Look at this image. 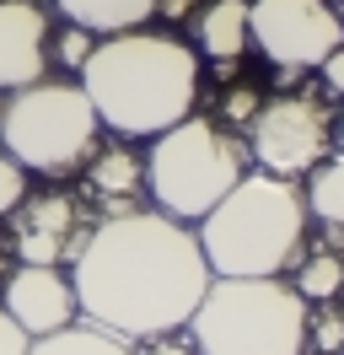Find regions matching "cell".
Instances as JSON below:
<instances>
[{
	"label": "cell",
	"instance_id": "obj_6",
	"mask_svg": "<svg viewBox=\"0 0 344 355\" xmlns=\"http://www.w3.org/2000/svg\"><path fill=\"white\" fill-rule=\"evenodd\" d=\"M97 108L81 87L64 81H33L0 108V140L22 167L38 173H70L92 140H97Z\"/></svg>",
	"mask_w": 344,
	"mask_h": 355
},
{
	"label": "cell",
	"instance_id": "obj_19",
	"mask_svg": "<svg viewBox=\"0 0 344 355\" xmlns=\"http://www.w3.org/2000/svg\"><path fill=\"white\" fill-rule=\"evenodd\" d=\"M22 194H27V173H22V162L11 151H0V216L17 210Z\"/></svg>",
	"mask_w": 344,
	"mask_h": 355
},
{
	"label": "cell",
	"instance_id": "obj_16",
	"mask_svg": "<svg viewBox=\"0 0 344 355\" xmlns=\"http://www.w3.org/2000/svg\"><path fill=\"white\" fill-rule=\"evenodd\" d=\"M344 291V259L339 253H307V264L296 269V296L301 302H334Z\"/></svg>",
	"mask_w": 344,
	"mask_h": 355
},
{
	"label": "cell",
	"instance_id": "obj_25",
	"mask_svg": "<svg viewBox=\"0 0 344 355\" xmlns=\"http://www.w3.org/2000/svg\"><path fill=\"white\" fill-rule=\"evenodd\" d=\"M156 11H162L167 22H183V17L194 11V0H156Z\"/></svg>",
	"mask_w": 344,
	"mask_h": 355
},
{
	"label": "cell",
	"instance_id": "obj_1",
	"mask_svg": "<svg viewBox=\"0 0 344 355\" xmlns=\"http://www.w3.org/2000/svg\"><path fill=\"white\" fill-rule=\"evenodd\" d=\"M210 264L199 237L162 210L108 216L76 253V307L86 323L119 339H162L189 329L194 307L210 291Z\"/></svg>",
	"mask_w": 344,
	"mask_h": 355
},
{
	"label": "cell",
	"instance_id": "obj_24",
	"mask_svg": "<svg viewBox=\"0 0 344 355\" xmlns=\"http://www.w3.org/2000/svg\"><path fill=\"white\" fill-rule=\"evenodd\" d=\"M146 355H199L194 345H183V339H172V334H162V339H150Z\"/></svg>",
	"mask_w": 344,
	"mask_h": 355
},
{
	"label": "cell",
	"instance_id": "obj_11",
	"mask_svg": "<svg viewBox=\"0 0 344 355\" xmlns=\"http://www.w3.org/2000/svg\"><path fill=\"white\" fill-rule=\"evenodd\" d=\"M43 44L49 22L33 0H0V87H33L43 81Z\"/></svg>",
	"mask_w": 344,
	"mask_h": 355
},
{
	"label": "cell",
	"instance_id": "obj_21",
	"mask_svg": "<svg viewBox=\"0 0 344 355\" xmlns=\"http://www.w3.org/2000/svg\"><path fill=\"white\" fill-rule=\"evenodd\" d=\"M253 113H258V92L253 87H232V92H226V119H232V124L248 130V119H253Z\"/></svg>",
	"mask_w": 344,
	"mask_h": 355
},
{
	"label": "cell",
	"instance_id": "obj_5",
	"mask_svg": "<svg viewBox=\"0 0 344 355\" xmlns=\"http://www.w3.org/2000/svg\"><path fill=\"white\" fill-rule=\"evenodd\" d=\"M242 178H248L242 146L221 124L194 119V113L156 135V146L146 156V183L162 205V216H172V221H205Z\"/></svg>",
	"mask_w": 344,
	"mask_h": 355
},
{
	"label": "cell",
	"instance_id": "obj_2",
	"mask_svg": "<svg viewBox=\"0 0 344 355\" xmlns=\"http://www.w3.org/2000/svg\"><path fill=\"white\" fill-rule=\"evenodd\" d=\"M81 92L119 135H162L199 97V54L167 33H113L81 65Z\"/></svg>",
	"mask_w": 344,
	"mask_h": 355
},
{
	"label": "cell",
	"instance_id": "obj_20",
	"mask_svg": "<svg viewBox=\"0 0 344 355\" xmlns=\"http://www.w3.org/2000/svg\"><path fill=\"white\" fill-rule=\"evenodd\" d=\"M92 49H97V44H92V33H81V27H64V33H60V60H64V65L81 70Z\"/></svg>",
	"mask_w": 344,
	"mask_h": 355
},
{
	"label": "cell",
	"instance_id": "obj_23",
	"mask_svg": "<svg viewBox=\"0 0 344 355\" xmlns=\"http://www.w3.org/2000/svg\"><path fill=\"white\" fill-rule=\"evenodd\" d=\"M318 70H322V81H328V92H334V97H344V49H334Z\"/></svg>",
	"mask_w": 344,
	"mask_h": 355
},
{
	"label": "cell",
	"instance_id": "obj_29",
	"mask_svg": "<svg viewBox=\"0 0 344 355\" xmlns=\"http://www.w3.org/2000/svg\"><path fill=\"white\" fill-rule=\"evenodd\" d=\"M0 269H6V264H0Z\"/></svg>",
	"mask_w": 344,
	"mask_h": 355
},
{
	"label": "cell",
	"instance_id": "obj_27",
	"mask_svg": "<svg viewBox=\"0 0 344 355\" xmlns=\"http://www.w3.org/2000/svg\"><path fill=\"white\" fill-rule=\"evenodd\" d=\"M334 11H339V22H344V0H339V6H334Z\"/></svg>",
	"mask_w": 344,
	"mask_h": 355
},
{
	"label": "cell",
	"instance_id": "obj_28",
	"mask_svg": "<svg viewBox=\"0 0 344 355\" xmlns=\"http://www.w3.org/2000/svg\"><path fill=\"white\" fill-rule=\"evenodd\" d=\"M0 108H6V103H0Z\"/></svg>",
	"mask_w": 344,
	"mask_h": 355
},
{
	"label": "cell",
	"instance_id": "obj_22",
	"mask_svg": "<svg viewBox=\"0 0 344 355\" xmlns=\"http://www.w3.org/2000/svg\"><path fill=\"white\" fill-rule=\"evenodd\" d=\"M27 345H33V339L11 323V312L0 307V355H27Z\"/></svg>",
	"mask_w": 344,
	"mask_h": 355
},
{
	"label": "cell",
	"instance_id": "obj_26",
	"mask_svg": "<svg viewBox=\"0 0 344 355\" xmlns=\"http://www.w3.org/2000/svg\"><path fill=\"white\" fill-rule=\"evenodd\" d=\"M334 140H339V156H344V113H339V124H334Z\"/></svg>",
	"mask_w": 344,
	"mask_h": 355
},
{
	"label": "cell",
	"instance_id": "obj_7",
	"mask_svg": "<svg viewBox=\"0 0 344 355\" xmlns=\"http://www.w3.org/2000/svg\"><path fill=\"white\" fill-rule=\"evenodd\" d=\"M248 146H253V162L269 178H301L328 156L334 119L318 97L285 92L275 103H258V113L248 119Z\"/></svg>",
	"mask_w": 344,
	"mask_h": 355
},
{
	"label": "cell",
	"instance_id": "obj_4",
	"mask_svg": "<svg viewBox=\"0 0 344 355\" xmlns=\"http://www.w3.org/2000/svg\"><path fill=\"white\" fill-rule=\"evenodd\" d=\"M307 302L285 280H221L194 307V350L199 355H301L307 350Z\"/></svg>",
	"mask_w": 344,
	"mask_h": 355
},
{
	"label": "cell",
	"instance_id": "obj_18",
	"mask_svg": "<svg viewBox=\"0 0 344 355\" xmlns=\"http://www.w3.org/2000/svg\"><path fill=\"white\" fill-rule=\"evenodd\" d=\"M307 345H312L318 355H339V345H344V318H339V307H322L318 323H312V312H307Z\"/></svg>",
	"mask_w": 344,
	"mask_h": 355
},
{
	"label": "cell",
	"instance_id": "obj_13",
	"mask_svg": "<svg viewBox=\"0 0 344 355\" xmlns=\"http://www.w3.org/2000/svg\"><path fill=\"white\" fill-rule=\"evenodd\" d=\"M199 49L210 60H237L248 49V0H210L199 17Z\"/></svg>",
	"mask_w": 344,
	"mask_h": 355
},
{
	"label": "cell",
	"instance_id": "obj_15",
	"mask_svg": "<svg viewBox=\"0 0 344 355\" xmlns=\"http://www.w3.org/2000/svg\"><path fill=\"white\" fill-rule=\"evenodd\" d=\"M307 216H318L328 232H344V156H322L307 173Z\"/></svg>",
	"mask_w": 344,
	"mask_h": 355
},
{
	"label": "cell",
	"instance_id": "obj_14",
	"mask_svg": "<svg viewBox=\"0 0 344 355\" xmlns=\"http://www.w3.org/2000/svg\"><path fill=\"white\" fill-rule=\"evenodd\" d=\"M27 355H135V350H129V339L97 329V323H64V329L33 339Z\"/></svg>",
	"mask_w": 344,
	"mask_h": 355
},
{
	"label": "cell",
	"instance_id": "obj_17",
	"mask_svg": "<svg viewBox=\"0 0 344 355\" xmlns=\"http://www.w3.org/2000/svg\"><path fill=\"white\" fill-rule=\"evenodd\" d=\"M92 183H97V194H135V183H140V162L124 151V146H113L92 162Z\"/></svg>",
	"mask_w": 344,
	"mask_h": 355
},
{
	"label": "cell",
	"instance_id": "obj_9",
	"mask_svg": "<svg viewBox=\"0 0 344 355\" xmlns=\"http://www.w3.org/2000/svg\"><path fill=\"white\" fill-rule=\"evenodd\" d=\"M0 307L11 312V323H17L27 339H43V334L76 323V291H70V280H64L60 269H49V264H22L17 275L6 280Z\"/></svg>",
	"mask_w": 344,
	"mask_h": 355
},
{
	"label": "cell",
	"instance_id": "obj_8",
	"mask_svg": "<svg viewBox=\"0 0 344 355\" xmlns=\"http://www.w3.org/2000/svg\"><path fill=\"white\" fill-rule=\"evenodd\" d=\"M248 38L269 65L296 76V70H318L334 49H344V22L328 0H253Z\"/></svg>",
	"mask_w": 344,
	"mask_h": 355
},
{
	"label": "cell",
	"instance_id": "obj_10",
	"mask_svg": "<svg viewBox=\"0 0 344 355\" xmlns=\"http://www.w3.org/2000/svg\"><path fill=\"white\" fill-rule=\"evenodd\" d=\"M86 216L81 205L70 200V194H43V200H33L27 210H22L17 221V253L22 264H64V259H76L86 248Z\"/></svg>",
	"mask_w": 344,
	"mask_h": 355
},
{
	"label": "cell",
	"instance_id": "obj_12",
	"mask_svg": "<svg viewBox=\"0 0 344 355\" xmlns=\"http://www.w3.org/2000/svg\"><path fill=\"white\" fill-rule=\"evenodd\" d=\"M81 33H135L156 17V0H54Z\"/></svg>",
	"mask_w": 344,
	"mask_h": 355
},
{
	"label": "cell",
	"instance_id": "obj_3",
	"mask_svg": "<svg viewBox=\"0 0 344 355\" xmlns=\"http://www.w3.org/2000/svg\"><path fill=\"white\" fill-rule=\"evenodd\" d=\"M307 248V200L291 178H242L199 221V253L221 280H275Z\"/></svg>",
	"mask_w": 344,
	"mask_h": 355
}]
</instances>
